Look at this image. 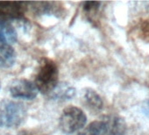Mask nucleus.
<instances>
[{
    "mask_svg": "<svg viewBox=\"0 0 149 135\" xmlns=\"http://www.w3.org/2000/svg\"><path fill=\"white\" fill-rule=\"evenodd\" d=\"M27 4L25 2H0V19L17 21L24 18Z\"/></svg>",
    "mask_w": 149,
    "mask_h": 135,
    "instance_id": "obj_5",
    "label": "nucleus"
},
{
    "mask_svg": "<svg viewBox=\"0 0 149 135\" xmlns=\"http://www.w3.org/2000/svg\"><path fill=\"white\" fill-rule=\"evenodd\" d=\"M100 6L99 2H84V9L86 12H92L97 10Z\"/></svg>",
    "mask_w": 149,
    "mask_h": 135,
    "instance_id": "obj_13",
    "label": "nucleus"
},
{
    "mask_svg": "<svg viewBox=\"0 0 149 135\" xmlns=\"http://www.w3.org/2000/svg\"><path fill=\"white\" fill-rule=\"evenodd\" d=\"M33 6V10L37 14H53L55 13L56 7L54 6V3L52 2H37V3H31Z\"/></svg>",
    "mask_w": 149,
    "mask_h": 135,
    "instance_id": "obj_12",
    "label": "nucleus"
},
{
    "mask_svg": "<svg viewBox=\"0 0 149 135\" xmlns=\"http://www.w3.org/2000/svg\"><path fill=\"white\" fill-rule=\"evenodd\" d=\"M77 135H110L108 125L104 118L91 123Z\"/></svg>",
    "mask_w": 149,
    "mask_h": 135,
    "instance_id": "obj_9",
    "label": "nucleus"
},
{
    "mask_svg": "<svg viewBox=\"0 0 149 135\" xmlns=\"http://www.w3.org/2000/svg\"><path fill=\"white\" fill-rule=\"evenodd\" d=\"M58 68L49 60L43 59L35 78V85L42 94H50L58 85Z\"/></svg>",
    "mask_w": 149,
    "mask_h": 135,
    "instance_id": "obj_1",
    "label": "nucleus"
},
{
    "mask_svg": "<svg viewBox=\"0 0 149 135\" xmlns=\"http://www.w3.org/2000/svg\"><path fill=\"white\" fill-rule=\"evenodd\" d=\"M16 61V53L14 48L8 43L0 40V67L8 69Z\"/></svg>",
    "mask_w": 149,
    "mask_h": 135,
    "instance_id": "obj_6",
    "label": "nucleus"
},
{
    "mask_svg": "<svg viewBox=\"0 0 149 135\" xmlns=\"http://www.w3.org/2000/svg\"><path fill=\"white\" fill-rule=\"evenodd\" d=\"M87 122L84 111L76 106H70L63 110L60 118L59 126L65 134H72L83 129Z\"/></svg>",
    "mask_w": 149,
    "mask_h": 135,
    "instance_id": "obj_3",
    "label": "nucleus"
},
{
    "mask_svg": "<svg viewBox=\"0 0 149 135\" xmlns=\"http://www.w3.org/2000/svg\"><path fill=\"white\" fill-rule=\"evenodd\" d=\"M26 118V108L22 103L0 102V127H18Z\"/></svg>",
    "mask_w": 149,
    "mask_h": 135,
    "instance_id": "obj_2",
    "label": "nucleus"
},
{
    "mask_svg": "<svg viewBox=\"0 0 149 135\" xmlns=\"http://www.w3.org/2000/svg\"><path fill=\"white\" fill-rule=\"evenodd\" d=\"M108 125L110 135H125L127 125L123 118L118 116H107L104 118Z\"/></svg>",
    "mask_w": 149,
    "mask_h": 135,
    "instance_id": "obj_8",
    "label": "nucleus"
},
{
    "mask_svg": "<svg viewBox=\"0 0 149 135\" xmlns=\"http://www.w3.org/2000/svg\"><path fill=\"white\" fill-rule=\"evenodd\" d=\"M84 98L85 101V104L90 108V110L93 111H99L103 109L104 103L101 98V97L91 89H87L84 91Z\"/></svg>",
    "mask_w": 149,
    "mask_h": 135,
    "instance_id": "obj_10",
    "label": "nucleus"
},
{
    "mask_svg": "<svg viewBox=\"0 0 149 135\" xmlns=\"http://www.w3.org/2000/svg\"><path fill=\"white\" fill-rule=\"evenodd\" d=\"M0 89H1V82H0Z\"/></svg>",
    "mask_w": 149,
    "mask_h": 135,
    "instance_id": "obj_15",
    "label": "nucleus"
},
{
    "mask_svg": "<svg viewBox=\"0 0 149 135\" xmlns=\"http://www.w3.org/2000/svg\"><path fill=\"white\" fill-rule=\"evenodd\" d=\"M0 34L3 40L10 45L15 43L18 39V34L13 26L10 21L3 19H0Z\"/></svg>",
    "mask_w": 149,
    "mask_h": 135,
    "instance_id": "obj_11",
    "label": "nucleus"
},
{
    "mask_svg": "<svg viewBox=\"0 0 149 135\" xmlns=\"http://www.w3.org/2000/svg\"><path fill=\"white\" fill-rule=\"evenodd\" d=\"M76 96V89L67 83L58 84L56 88L49 94L50 98L56 101H68Z\"/></svg>",
    "mask_w": 149,
    "mask_h": 135,
    "instance_id": "obj_7",
    "label": "nucleus"
},
{
    "mask_svg": "<svg viewBox=\"0 0 149 135\" xmlns=\"http://www.w3.org/2000/svg\"><path fill=\"white\" fill-rule=\"evenodd\" d=\"M10 94L13 97L32 100L38 95V89L35 84L26 79H16L9 87Z\"/></svg>",
    "mask_w": 149,
    "mask_h": 135,
    "instance_id": "obj_4",
    "label": "nucleus"
},
{
    "mask_svg": "<svg viewBox=\"0 0 149 135\" xmlns=\"http://www.w3.org/2000/svg\"><path fill=\"white\" fill-rule=\"evenodd\" d=\"M141 111L142 113L149 118V100H146L141 104Z\"/></svg>",
    "mask_w": 149,
    "mask_h": 135,
    "instance_id": "obj_14",
    "label": "nucleus"
}]
</instances>
